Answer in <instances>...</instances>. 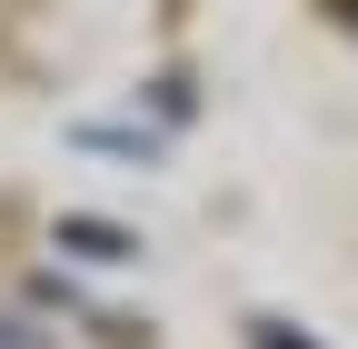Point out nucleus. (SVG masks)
Instances as JSON below:
<instances>
[{
  "mask_svg": "<svg viewBox=\"0 0 358 349\" xmlns=\"http://www.w3.org/2000/svg\"><path fill=\"white\" fill-rule=\"evenodd\" d=\"M60 240H70L80 259H129V240H120V230H100V220H70Z\"/></svg>",
  "mask_w": 358,
  "mask_h": 349,
  "instance_id": "nucleus-1",
  "label": "nucleus"
}]
</instances>
